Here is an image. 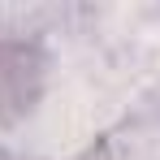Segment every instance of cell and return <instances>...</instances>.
I'll use <instances>...</instances> for the list:
<instances>
[{
	"instance_id": "obj_1",
	"label": "cell",
	"mask_w": 160,
	"mask_h": 160,
	"mask_svg": "<svg viewBox=\"0 0 160 160\" xmlns=\"http://www.w3.org/2000/svg\"><path fill=\"white\" fill-rule=\"evenodd\" d=\"M43 87V56L35 43L0 39V117H22Z\"/></svg>"
}]
</instances>
